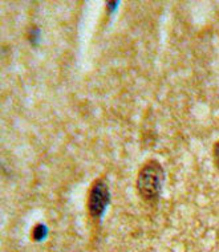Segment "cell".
I'll use <instances>...</instances> for the list:
<instances>
[{
    "mask_svg": "<svg viewBox=\"0 0 219 252\" xmlns=\"http://www.w3.org/2000/svg\"><path fill=\"white\" fill-rule=\"evenodd\" d=\"M165 182V170L157 159L145 162L137 174L136 187L142 199L149 204L157 203Z\"/></svg>",
    "mask_w": 219,
    "mask_h": 252,
    "instance_id": "cell-1",
    "label": "cell"
},
{
    "mask_svg": "<svg viewBox=\"0 0 219 252\" xmlns=\"http://www.w3.org/2000/svg\"><path fill=\"white\" fill-rule=\"evenodd\" d=\"M47 234H48V228H47V226H45V224H41V223H37V224L32 228L31 236L35 242H41V240L47 238Z\"/></svg>",
    "mask_w": 219,
    "mask_h": 252,
    "instance_id": "cell-3",
    "label": "cell"
},
{
    "mask_svg": "<svg viewBox=\"0 0 219 252\" xmlns=\"http://www.w3.org/2000/svg\"><path fill=\"white\" fill-rule=\"evenodd\" d=\"M213 162H214L215 167L219 170V139L214 144L213 148Z\"/></svg>",
    "mask_w": 219,
    "mask_h": 252,
    "instance_id": "cell-4",
    "label": "cell"
},
{
    "mask_svg": "<svg viewBox=\"0 0 219 252\" xmlns=\"http://www.w3.org/2000/svg\"><path fill=\"white\" fill-rule=\"evenodd\" d=\"M110 203V190L105 179L98 178L93 181L88 192L87 209L89 217L94 220H100L104 217Z\"/></svg>",
    "mask_w": 219,
    "mask_h": 252,
    "instance_id": "cell-2",
    "label": "cell"
}]
</instances>
